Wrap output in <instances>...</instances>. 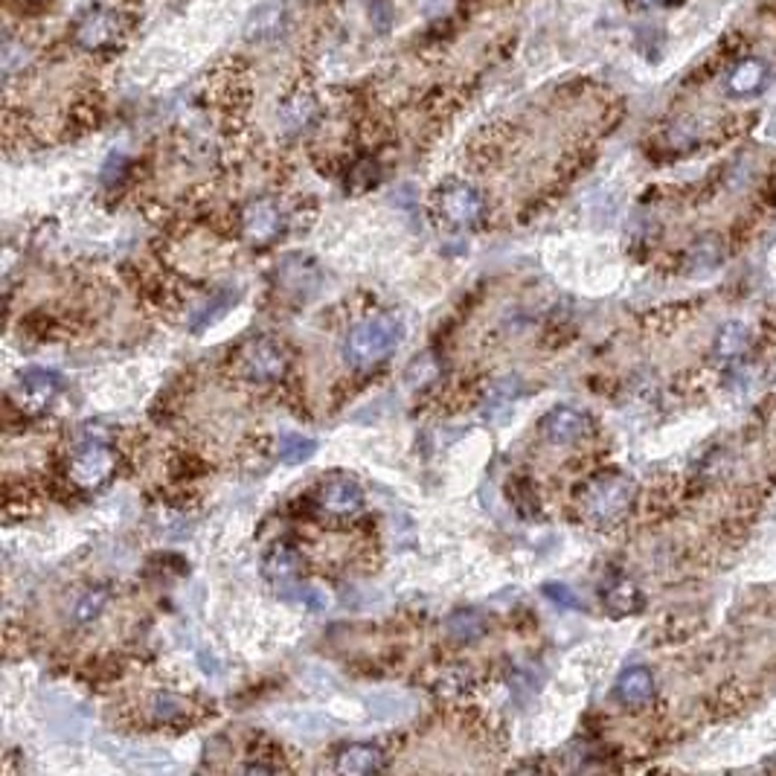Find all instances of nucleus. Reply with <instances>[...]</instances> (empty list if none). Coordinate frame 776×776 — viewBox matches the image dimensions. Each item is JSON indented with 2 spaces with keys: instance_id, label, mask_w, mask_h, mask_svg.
Returning a JSON list of instances; mask_svg holds the SVG:
<instances>
[{
  "instance_id": "obj_1",
  "label": "nucleus",
  "mask_w": 776,
  "mask_h": 776,
  "mask_svg": "<svg viewBox=\"0 0 776 776\" xmlns=\"http://www.w3.org/2000/svg\"><path fill=\"white\" fill-rule=\"evenodd\" d=\"M402 344V323L390 314H372L349 329L344 341V358L349 367L370 370L375 363L387 361Z\"/></svg>"
},
{
  "instance_id": "obj_2",
  "label": "nucleus",
  "mask_w": 776,
  "mask_h": 776,
  "mask_svg": "<svg viewBox=\"0 0 776 776\" xmlns=\"http://www.w3.org/2000/svg\"><path fill=\"white\" fill-rule=\"evenodd\" d=\"M114 466H117V459H114L108 431L96 422L82 425L76 433V454L70 463L73 483L82 489H99L114 475Z\"/></svg>"
},
{
  "instance_id": "obj_3",
  "label": "nucleus",
  "mask_w": 776,
  "mask_h": 776,
  "mask_svg": "<svg viewBox=\"0 0 776 776\" xmlns=\"http://www.w3.org/2000/svg\"><path fill=\"white\" fill-rule=\"evenodd\" d=\"M637 494V483L622 471H602L596 475L582 492V506L585 515L599 521V524H611L617 517H622L629 512V506L634 503Z\"/></svg>"
},
{
  "instance_id": "obj_4",
  "label": "nucleus",
  "mask_w": 776,
  "mask_h": 776,
  "mask_svg": "<svg viewBox=\"0 0 776 776\" xmlns=\"http://www.w3.org/2000/svg\"><path fill=\"white\" fill-rule=\"evenodd\" d=\"M288 370V353L279 341L267 335L251 337L239 353V372L253 384H271L279 381Z\"/></svg>"
},
{
  "instance_id": "obj_5",
  "label": "nucleus",
  "mask_w": 776,
  "mask_h": 776,
  "mask_svg": "<svg viewBox=\"0 0 776 776\" xmlns=\"http://www.w3.org/2000/svg\"><path fill=\"white\" fill-rule=\"evenodd\" d=\"M440 213L454 227H475L483 216V199L468 183H449L440 190Z\"/></svg>"
},
{
  "instance_id": "obj_6",
  "label": "nucleus",
  "mask_w": 776,
  "mask_h": 776,
  "mask_svg": "<svg viewBox=\"0 0 776 776\" xmlns=\"http://www.w3.org/2000/svg\"><path fill=\"white\" fill-rule=\"evenodd\" d=\"M283 227V207L274 199H256L242 210V234L251 244H271Z\"/></svg>"
},
{
  "instance_id": "obj_7",
  "label": "nucleus",
  "mask_w": 776,
  "mask_h": 776,
  "mask_svg": "<svg viewBox=\"0 0 776 776\" xmlns=\"http://www.w3.org/2000/svg\"><path fill=\"white\" fill-rule=\"evenodd\" d=\"M73 38L85 50H108L120 38V17L111 9H91L87 15L79 17Z\"/></svg>"
},
{
  "instance_id": "obj_8",
  "label": "nucleus",
  "mask_w": 776,
  "mask_h": 776,
  "mask_svg": "<svg viewBox=\"0 0 776 776\" xmlns=\"http://www.w3.org/2000/svg\"><path fill=\"white\" fill-rule=\"evenodd\" d=\"M363 492L353 477L337 475L323 480L318 489V506L332 517H349L361 510Z\"/></svg>"
},
{
  "instance_id": "obj_9",
  "label": "nucleus",
  "mask_w": 776,
  "mask_h": 776,
  "mask_svg": "<svg viewBox=\"0 0 776 776\" xmlns=\"http://www.w3.org/2000/svg\"><path fill=\"white\" fill-rule=\"evenodd\" d=\"M276 283L285 294H291L297 300H309L311 294L320 288V271L309 256H285L279 271H276Z\"/></svg>"
},
{
  "instance_id": "obj_10",
  "label": "nucleus",
  "mask_w": 776,
  "mask_h": 776,
  "mask_svg": "<svg viewBox=\"0 0 776 776\" xmlns=\"http://www.w3.org/2000/svg\"><path fill=\"white\" fill-rule=\"evenodd\" d=\"M587 428H590V419L576 407H552L541 419L544 440L552 445H573L585 437Z\"/></svg>"
},
{
  "instance_id": "obj_11",
  "label": "nucleus",
  "mask_w": 776,
  "mask_h": 776,
  "mask_svg": "<svg viewBox=\"0 0 776 776\" xmlns=\"http://www.w3.org/2000/svg\"><path fill=\"white\" fill-rule=\"evenodd\" d=\"M771 85V64L765 59L748 56V59L736 61L730 73H727V94L736 99H751L760 96L765 87Z\"/></svg>"
},
{
  "instance_id": "obj_12",
  "label": "nucleus",
  "mask_w": 776,
  "mask_h": 776,
  "mask_svg": "<svg viewBox=\"0 0 776 776\" xmlns=\"http://www.w3.org/2000/svg\"><path fill=\"white\" fill-rule=\"evenodd\" d=\"M613 695L625 707H643V704L655 699V674L648 672L646 666H631V669H625L617 678Z\"/></svg>"
},
{
  "instance_id": "obj_13",
  "label": "nucleus",
  "mask_w": 776,
  "mask_h": 776,
  "mask_svg": "<svg viewBox=\"0 0 776 776\" xmlns=\"http://www.w3.org/2000/svg\"><path fill=\"white\" fill-rule=\"evenodd\" d=\"M602 602L605 608L613 613V617H631V613L643 611V590L637 587V582L629 576H613L602 590Z\"/></svg>"
},
{
  "instance_id": "obj_14",
  "label": "nucleus",
  "mask_w": 776,
  "mask_h": 776,
  "mask_svg": "<svg viewBox=\"0 0 776 776\" xmlns=\"http://www.w3.org/2000/svg\"><path fill=\"white\" fill-rule=\"evenodd\" d=\"M381 768H384V753L375 744H349L335 760L337 774H379Z\"/></svg>"
},
{
  "instance_id": "obj_15",
  "label": "nucleus",
  "mask_w": 776,
  "mask_h": 776,
  "mask_svg": "<svg viewBox=\"0 0 776 776\" xmlns=\"http://www.w3.org/2000/svg\"><path fill=\"white\" fill-rule=\"evenodd\" d=\"M61 390V379L50 370H26L21 375V393L29 407H47Z\"/></svg>"
},
{
  "instance_id": "obj_16",
  "label": "nucleus",
  "mask_w": 776,
  "mask_h": 776,
  "mask_svg": "<svg viewBox=\"0 0 776 776\" xmlns=\"http://www.w3.org/2000/svg\"><path fill=\"white\" fill-rule=\"evenodd\" d=\"M297 570H300V559H297V552H294L291 547H285V544H274V547L265 552V559H262V573H265V578L279 587L288 585V582L297 576Z\"/></svg>"
},
{
  "instance_id": "obj_17",
  "label": "nucleus",
  "mask_w": 776,
  "mask_h": 776,
  "mask_svg": "<svg viewBox=\"0 0 776 776\" xmlns=\"http://www.w3.org/2000/svg\"><path fill=\"white\" fill-rule=\"evenodd\" d=\"M751 344H753L751 329L744 326V323H739V320H733V323H727V326L718 329L713 353H716L718 358H725V361H733V358H742V355L751 349Z\"/></svg>"
},
{
  "instance_id": "obj_18",
  "label": "nucleus",
  "mask_w": 776,
  "mask_h": 776,
  "mask_svg": "<svg viewBox=\"0 0 776 776\" xmlns=\"http://www.w3.org/2000/svg\"><path fill=\"white\" fill-rule=\"evenodd\" d=\"M445 629H449V634L457 643H475V640H480L489 631V620L477 608H459V611L451 613Z\"/></svg>"
},
{
  "instance_id": "obj_19",
  "label": "nucleus",
  "mask_w": 776,
  "mask_h": 776,
  "mask_svg": "<svg viewBox=\"0 0 776 776\" xmlns=\"http://www.w3.org/2000/svg\"><path fill=\"white\" fill-rule=\"evenodd\" d=\"M721 259H725V248H721V242L713 239V236H707V239H699V242L692 244L690 256H687V265H690V274L707 276L713 274V271H718Z\"/></svg>"
},
{
  "instance_id": "obj_20",
  "label": "nucleus",
  "mask_w": 776,
  "mask_h": 776,
  "mask_svg": "<svg viewBox=\"0 0 776 776\" xmlns=\"http://www.w3.org/2000/svg\"><path fill=\"white\" fill-rule=\"evenodd\" d=\"M314 451H318V442L302 437V433H283L279 445H276V454L285 466H300V463L314 457Z\"/></svg>"
},
{
  "instance_id": "obj_21",
  "label": "nucleus",
  "mask_w": 776,
  "mask_h": 776,
  "mask_svg": "<svg viewBox=\"0 0 776 776\" xmlns=\"http://www.w3.org/2000/svg\"><path fill=\"white\" fill-rule=\"evenodd\" d=\"M187 713H190V704H187L181 695L164 692V695H155V699H152V716H155L157 721H164V725L181 721Z\"/></svg>"
},
{
  "instance_id": "obj_22",
  "label": "nucleus",
  "mask_w": 776,
  "mask_h": 776,
  "mask_svg": "<svg viewBox=\"0 0 776 776\" xmlns=\"http://www.w3.org/2000/svg\"><path fill=\"white\" fill-rule=\"evenodd\" d=\"M108 587H91L85 594L79 596L76 608H73V620L76 622H91L94 617L103 613V608L108 605Z\"/></svg>"
},
{
  "instance_id": "obj_23",
  "label": "nucleus",
  "mask_w": 776,
  "mask_h": 776,
  "mask_svg": "<svg viewBox=\"0 0 776 776\" xmlns=\"http://www.w3.org/2000/svg\"><path fill=\"white\" fill-rule=\"evenodd\" d=\"M517 393H521V384H517V379H501L498 384L492 387V393H489V398H486V405H489V414H494L498 407H506L512 405L517 398Z\"/></svg>"
},
{
  "instance_id": "obj_24",
  "label": "nucleus",
  "mask_w": 776,
  "mask_h": 776,
  "mask_svg": "<svg viewBox=\"0 0 776 776\" xmlns=\"http://www.w3.org/2000/svg\"><path fill=\"white\" fill-rule=\"evenodd\" d=\"M230 300H236V294L234 297H230V294H218V297H213V302H210V306H204V309H201L199 314L192 318V323H190L192 332H201V329L207 326V323H213V320H216L218 314L227 309V306H230Z\"/></svg>"
},
{
  "instance_id": "obj_25",
  "label": "nucleus",
  "mask_w": 776,
  "mask_h": 776,
  "mask_svg": "<svg viewBox=\"0 0 776 776\" xmlns=\"http://www.w3.org/2000/svg\"><path fill=\"white\" fill-rule=\"evenodd\" d=\"M311 111H314V108H311L309 99H294V103L288 105V108H285V117H283L285 126H288V129H294V131L306 129V126H309V120H311Z\"/></svg>"
},
{
  "instance_id": "obj_26",
  "label": "nucleus",
  "mask_w": 776,
  "mask_h": 776,
  "mask_svg": "<svg viewBox=\"0 0 776 776\" xmlns=\"http://www.w3.org/2000/svg\"><path fill=\"white\" fill-rule=\"evenodd\" d=\"M544 596L550 599L552 605H559V608H568V611H573V608H578V596L570 590L568 585H559V582H547V585L541 587Z\"/></svg>"
},
{
  "instance_id": "obj_27",
  "label": "nucleus",
  "mask_w": 776,
  "mask_h": 776,
  "mask_svg": "<svg viewBox=\"0 0 776 776\" xmlns=\"http://www.w3.org/2000/svg\"><path fill=\"white\" fill-rule=\"evenodd\" d=\"M297 602H300L302 608H309V611L318 613V611H326L329 599H326V594H323V590L306 585V587H297Z\"/></svg>"
},
{
  "instance_id": "obj_28",
  "label": "nucleus",
  "mask_w": 776,
  "mask_h": 776,
  "mask_svg": "<svg viewBox=\"0 0 776 776\" xmlns=\"http://www.w3.org/2000/svg\"><path fill=\"white\" fill-rule=\"evenodd\" d=\"M771 384H774V387H776V367H774V370H771Z\"/></svg>"
},
{
  "instance_id": "obj_29",
  "label": "nucleus",
  "mask_w": 776,
  "mask_h": 776,
  "mask_svg": "<svg viewBox=\"0 0 776 776\" xmlns=\"http://www.w3.org/2000/svg\"><path fill=\"white\" fill-rule=\"evenodd\" d=\"M643 3H660V0H643Z\"/></svg>"
}]
</instances>
